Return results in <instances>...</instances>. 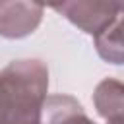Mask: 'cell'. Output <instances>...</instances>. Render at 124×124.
Segmentation results:
<instances>
[{
  "mask_svg": "<svg viewBox=\"0 0 124 124\" xmlns=\"http://www.w3.org/2000/svg\"><path fill=\"white\" fill-rule=\"evenodd\" d=\"M93 105L107 124H124V87L118 79H103L95 87Z\"/></svg>",
  "mask_w": 124,
  "mask_h": 124,
  "instance_id": "obj_5",
  "label": "cell"
},
{
  "mask_svg": "<svg viewBox=\"0 0 124 124\" xmlns=\"http://www.w3.org/2000/svg\"><path fill=\"white\" fill-rule=\"evenodd\" d=\"M41 124H95L81 103L72 95H50L45 99Z\"/></svg>",
  "mask_w": 124,
  "mask_h": 124,
  "instance_id": "obj_4",
  "label": "cell"
},
{
  "mask_svg": "<svg viewBox=\"0 0 124 124\" xmlns=\"http://www.w3.org/2000/svg\"><path fill=\"white\" fill-rule=\"evenodd\" d=\"M45 6L35 2L0 0V37L23 39L31 35L43 19Z\"/></svg>",
  "mask_w": 124,
  "mask_h": 124,
  "instance_id": "obj_3",
  "label": "cell"
},
{
  "mask_svg": "<svg viewBox=\"0 0 124 124\" xmlns=\"http://www.w3.org/2000/svg\"><path fill=\"white\" fill-rule=\"evenodd\" d=\"M46 93L45 62L35 58L10 62L0 72V124H41Z\"/></svg>",
  "mask_w": 124,
  "mask_h": 124,
  "instance_id": "obj_1",
  "label": "cell"
},
{
  "mask_svg": "<svg viewBox=\"0 0 124 124\" xmlns=\"http://www.w3.org/2000/svg\"><path fill=\"white\" fill-rule=\"evenodd\" d=\"M95 39V48L99 56L110 64H122V17H118L110 27L99 33Z\"/></svg>",
  "mask_w": 124,
  "mask_h": 124,
  "instance_id": "obj_6",
  "label": "cell"
},
{
  "mask_svg": "<svg viewBox=\"0 0 124 124\" xmlns=\"http://www.w3.org/2000/svg\"><path fill=\"white\" fill-rule=\"evenodd\" d=\"M52 10L62 14L76 27L91 37H97L107 27H110L118 17H122L124 6L120 2H62L52 4Z\"/></svg>",
  "mask_w": 124,
  "mask_h": 124,
  "instance_id": "obj_2",
  "label": "cell"
}]
</instances>
